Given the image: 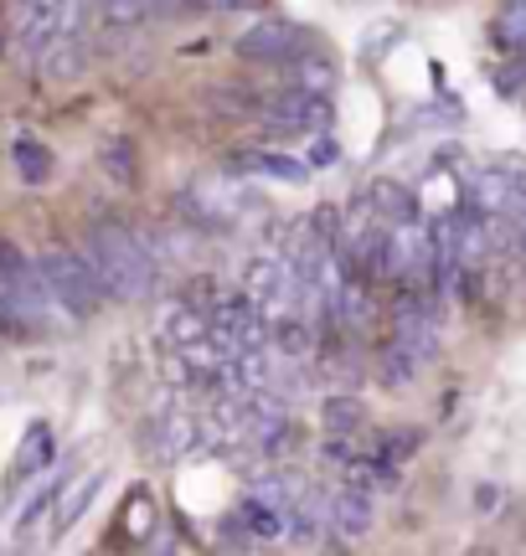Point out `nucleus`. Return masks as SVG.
I'll list each match as a JSON object with an SVG mask.
<instances>
[{
  "label": "nucleus",
  "mask_w": 526,
  "mask_h": 556,
  "mask_svg": "<svg viewBox=\"0 0 526 556\" xmlns=\"http://www.w3.org/2000/svg\"><path fill=\"white\" fill-rule=\"evenodd\" d=\"M83 258L93 263L103 294L124 299V304L155 294V283H161V268H155V258H150L145 238H135L124 222H109V217L93 222L88 238H83Z\"/></svg>",
  "instance_id": "nucleus-1"
},
{
  "label": "nucleus",
  "mask_w": 526,
  "mask_h": 556,
  "mask_svg": "<svg viewBox=\"0 0 526 556\" xmlns=\"http://www.w3.org/2000/svg\"><path fill=\"white\" fill-rule=\"evenodd\" d=\"M62 315L47 278H41L37 258L16 248L11 238H0V319L11 325V336H37Z\"/></svg>",
  "instance_id": "nucleus-2"
},
{
  "label": "nucleus",
  "mask_w": 526,
  "mask_h": 556,
  "mask_svg": "<svg viewBox=\"0 0 526 556\" xmlns=\"http://www.w3.org/2000/svg\"><path fill=\"white\" fill-rule=\"evenodd\" d=\"M37 268H41V278H47V289H52V299H58L62 315L93 319L103 304H109L99 274H93V263L83 258V248L52 242V248H47V253L37 258Z\"/></svg>",
  "instance_id": "nucleus-3"
},
{
  "label": "nucleus",
  "mask_w": 526,
  "mask_h": 556,
  "mask_svg": "<svg viewBox=\"0 0 526 556\" xmlns=\"http://www.w3.org/2000/svg\"><path fill=\"white\" fill-rule=\"evenodd\" d=\"M78 31V0H21L16 41L26 62H41L62 37Z\"/></svg>",
  "instance_id": "nucleus-4"
},
{
  "label": "nucleus",
  "mask_w": 526,
  "mask_h": 556,
  "mask_svg": "<svg viewBox=\"0 0 526 556\" xmlns=\"http://www.w3.org/2000/svg\"><path fill=\"white\" fill-rule=\"evenodd\" d=\"M392 340H403L424 366L439 356V304H434L428 289H398V304H392Z\"/></svg>",
  "instance_id": "nucleus-5"
},
{
  "label": "nucleus",
  "mask_w": 526,
  "mask_h": 556,
  "mask_svg": "<svg viewBox=\"0 0 526 556\" xmlns=\"http://www.w3.org/2000/svg\"><path fill=\"white\" fill-rule=\"evenodd\" d=\"M263 124H268V135H279V139L284 135H315V129L330 124V103H325L321 93H304V88H284V93L268 99Z\"/></svg>",
  "instance_id": "nucleus-6"
},
{
  "label": "nucleus",
  "mask_w": 526,
  "mask_h": 556,
  "mask_svg": "<svg viewBox=\"0 0 526 556\" xmlns=\"http://www.w3.org/2000/svg\"><path fill=\"white\" fill-rule=\"evenodd\" d=\"M233 47H238V58H248V62H289V58H300L304 31L295 21H263V26L243 31Z\"/></svg>",
  "instance_id": "nucleus-7"
},
{
  "label": "nucleus",
  "mask_w": 526,
  "mask_h": 556,
  "mask_svg": "<svg viewBox=\"0 0 526 556\" xmlns=\"http://www.w3.org/2000/svg\"><path fill=\"white\" fill-rule=\"evenodd\" d=\"M197 448H202V428H197V417L165 413L161 433H155V458H161V464H181V458L197 454Z\"/></svg>",
  "instance_id": "nucleus-8"
},
{
  "label": "nucleus",
  "mask_w": 526,
  "mask_h": 556,
  "mask_svg": "<svg viewBox=\"0 0 526 556\" xmlns=\"http://www.w3.org/2000/svg\"><path fill=\"white\" fill-rule=\"evenodd\" d=\"M366 206H372L383 222H392V227H413V222H418V191H408L398 180H372Z\"/></svg>",
  "instance_id": "nucleus-9"
},
{
  "label": "nucleus",
  "mask_w": 526,
  "mask_h": 556,
  "mask_svg": "<svg viewBox=\"0 0 526 556\" xmlns=\"http://www.w3.org/2000/svg\"><path fill=\"white\" fill-rule=\"evenodd\" d=\"M274 351H279V361L304 366V361L321 351V336H315V325L304 315H279L274 319Z\"/></svg>",
  "instance_id": "nucleus-10"
},
{
  "label": "nucleus",
  "mask_w": 526,
  "mask_h": 556,
  "mask_svg": "<svg viewBox=\"0 0 526 556\" xmlns=\"http://www.w3.org/2000/svg\"><path fill=\"white\" fill-rule=\"evenodd\" d=\"M233 165L238 170H248V176H263V180H284V186H295V180L310 176V165L295 155H274V150H238L233 155Z\"/></svg>",
  "instance_id": "nucleus-11"
},
{
  "label": "nucleus",
  "mask_w": 526,
  "mask_h": 556,
  "mask_svg": "<svg viewBox=\"0 0 526 556\" xmlns=\"http://www.w3.org/2000/svg\"><path fill=\"white\" fill-rule=\"evenodd\" d=\"M99 170L114 180L120 191H135V186H140V155H135V144H129L124 135L103 139L99 144Z\"/></svg>",
  "instance_id": "nucleus-12"
},
{
  "label": "nucleus",
  "mask_w": 526,
  "mask_h": 556,
  "mask_svg": "<svg viewBox=\"0 0 526 556\" xmlns=\"http://www.w3.org/2000/svg\"><path fill=\"white\" fill-rule=\"evenodd\" d=\"M11 165H16V176L26 180V186H47V180H52V170H58L52 150H47L41 139H32V135H21L16 144H11Z\"/></svg>",
  "instance_id": "nucleus-13"
},
{
  "label": "nucleus",
  "mask_w": 526,
  "mask_h": 556,
  "mask_svg": "<svg viewBox=\"0 0 526 556\" xmlns=\"http://www.w3.org/2000/svg\"><path fill=\"white\" fill-rule=\"evenodd\" d=\"M424 371V361L408 351L403 340H387L383 345V356H377V381H383L387 392H398V387H408V381Z\"/></svg>",
  "instance_id": "nucleus-14"
},
{
  "label": "nucleus",
  "mask_w": 526,
  "mask_h": 556,
  "mask_svg": "<svg viewBox=\"0 0 526 556\" xmlns=\"http://www.w3.org/2000/svg\"><path fill=\"white\" fill-rule=\"evenodd\" d=\"M330 520H336V531H341L346 541H362L366 531H372V500H366L362 490H346V495H336V505H330Z\"/></svg>",
  "instance_id": "nucleus-15"
},
{
  "label": "nucleus",
  "mask_w": 526,
  "mask_h": 556,
  "mask_svg": "<svg viewBox=\"0 0 526 556\" xmlns=\"http://www.w3.org/2000/svg\"><path fill=\"white\" fill-rule=\"evenodd\" d=\"M155 16V0H99V26L103 31H135Z\"/></svg>",
  "instance_id": "nucleus-16"
},
{
  "label": "nucleus",
  "mask_w": 526,
  "mask_h": 556,
  "mask_svg": "<svg viewBox=\"0 0 526 556\" xmlns=\"http://www.w3.org/2000/svg\"><path fill=\"white\" fill-rule=\"evenodd\" d=\"M238 520L248 526V536H259V541H279L284 536V510L279 505H268V500H259V495H248L243 505H238Z\"/></svg>",
  "instance_id": "nucleus-17"
},
{
  "label": "nucleus",
  "mask_w": 526,
  "mask_h": 556,
  "mask_svg": "<svg viewBox=\"0 0 526 556\" xmlns=\"http://www.w3.org/2000/svg\"><path fill=\"white\" fill-rule=\"evenodd\" d=\"M52 454H58L52 428H47V422H32V428H26V438H21L16 475H37V469H47V464H52Z\"/></svg>",
  "instance_id": "nucleus-18"
},
{
  "label": "nucleus",
  "mask_w": 526,
  "mask_h": 556,
  "mask_svg": "<svg viewBox=\"0 0 526 556\" xmlns=\"http://www.w3.org/2000/svg\"><path fill=\"white\" fill-rule=\"evenodd\" d=\"M165 336H171V345H197L202 336H212V325H206V309H191V304H181L176 315L165 319Z\"/></svg>",
  "instance_id": "nucleus-19"
},
{
  "label": "nucleus",
  "mask_w": 526,
  "mask_h": 556,
  "mask_svg": "<svg viewBox=\"0 0 526 556\" xmlns=\"http://www.w3.org/2000/svg\"><path fill=\"white\" fill-rule=\"evenodd\" d=\"M41 73H47V78H78L83 73V47H78V31H73V37H62L58 47H52V52H47V58L37 62Z\"/></svg>",
  "instance_id": "nucleus-20"
},
{
  "label": "nucleus",
  "mask_w": 526,
  "mask_h": 556,
  "mask_svg": "<svg viewBox=\"0 0 526 556\" xmlns=\"http://www.w3.org/2000/svg\"><path fill=\"white\" fill-rule=\"evenodd\" d=\"M321 417H325V428H330V433H346V438H351L366 422V407L356 397H325Z\"/></svg>",
  "instance_id": "nucleus-21"
},
{
  "label": "nucleus",
  "mask_w": 526,
  "mask_h": 556,
  "mask_svg": "<svg viewBox=\"0 0 526 556\" xmlns=\"http://www.w3.org/2000/svg\"><path fill=\"white\" fill-rule=\"evenodd\" d=\"M295 78H300L295 88H304V93H325V88L336 83V67L325 58H300L295 62Z\"/></svg>",
  "instance_id": "nucleus-22"
},
{
  "label": "nucleus",
  "mask_w": 526,
  "mask_h": 556,
  "mask_svg": "<svg viewBox=\"0 0 526 556\" xmlns=\"http://www.w3.org/2000/svg\"><path fill=\"white\" fill-rule=\"evenodd\" d=\"M99 490H103V475L83 479V490H78V495H73V500H67V505H62V520H58V531H67V526H78V520H83V510H88V505L99 500Z\"/></svg>",
  "instance_id": "nucleus-23"
},
{
  "label": "nucleus",
  "mask_w": 526,
  "mask_h": 556,
  "mask_svg": "<svg viewBox=\"0 0 526 556\" xmlns=\"http://www.w3.org/2000/svg\"><path fill=\"white\" fill-rule=\"evenodd\" d=\"M418 443H424V433H418V428H392V433H383V458H387V464L413 458V454H418Z\"/></svg>",
  "instance_id": "nucleus-24"
},
{
  "label": "nucleus",
  "mask_w": 526,
  "mask_h": 556,
  "mask_svg": "<svg viewBox=\"0 0 526 556\" xmlns=\"http://www.w3.org/2000/svg\"><path fill=\"white\" fill-rule=\"evenodd\" d=\"M336 160H341V139L336 135H321L310 150H304V165H310V170H330Z\"/></svg>",
  "instance_id": "nucleus-25"
},
{
  "label": "nucleus",
  "mask_w": 526,
  "mask_h": 556,
  "mask_svg": "<svg viewBox=\"0 0 526 556\" xmlns=\"http://www.w3.org/2000/svg\"><path fill=\"white\" fill-rule=\"evenodd\" d=\"M284 536L295 541V546H310V541L321 536V526H315V510L304 505V510H295V516L284 520Z\"/></svg>",
  "instance_id": "nucleus-26"
},
{
  "label": "nucleus",
  "mask_w": 526,
  "mask_h": 556,
  "mask_svg": "<svg viewBox=\"0 0 526 556\" xmlns=\"http://www.w3.org/2000/svg\"><path fill=\"white\" fill-rule=\"evenodd\" d=\"M253 495L268 500V505H289V500H295V475H268Z\"/></svg>",
  "instance_id": "nucleus-27"
},
{
  "label": "nucleus",
  "mask_w": 526,
  "mask_h": 556,
  "mask_svg": "<svg viewBox=\"0 0 526 556\" xmlns=\"http://www.w3.org/2000/svg\"><path fill=\"white\" fill-rule=\"evenodd\" d=\"M58 490H62V484H47V490H41V495L32 500V505H26V510H21V531H26V526H32V520H37L41 510H47V505H52V500H58Z\"/></svg>",
  "instance_id": "nucleus-28"
},
{
  "label": "nucleus",
  "mask_w": 526,
  "mask_h": 556,
  "mask_svg": "<svg viewBox=\"0 0 526 556\" xmlns=\"http://www.w3.org/2000/svg\"><path fill=\"white\" fill-rule=\"evenodd\" d=\"M191 5H202V11H259L268 0H191Z\"/></svg>",
  "instance_id": "nucleus-29"
},
{
  "label": "nucleus",
  "mask_w": 526,
  "mask_h": 556,
  "mask_svg": "<svg viewBox=\"0 0 526 556\" xmlns=\"http://www.w3.org/2000/svg\"><path fill=\"white\" fill-rule=\"evenodd\" d=\"M496 505H501V490H496V484H480V490H475V510H496Z\"/></svg>",
  "instance_id": "nucleus-30"
},
{
  "label": "nucleus",
  "mask_w": 526,
  "mask_h": 556,
  "mask_svg": "<svg viewBox=\"0 0 526 556\" xmlns=\"http://www.w3.org/2000/svg\"><path fill=\"white\" fill-rule=\"evenodd\" d=\"M5 41H11V31H5V21H0V52H5Z\"/></svg>",
  "instance_id": "nucleus-31"
}]
</instances>
